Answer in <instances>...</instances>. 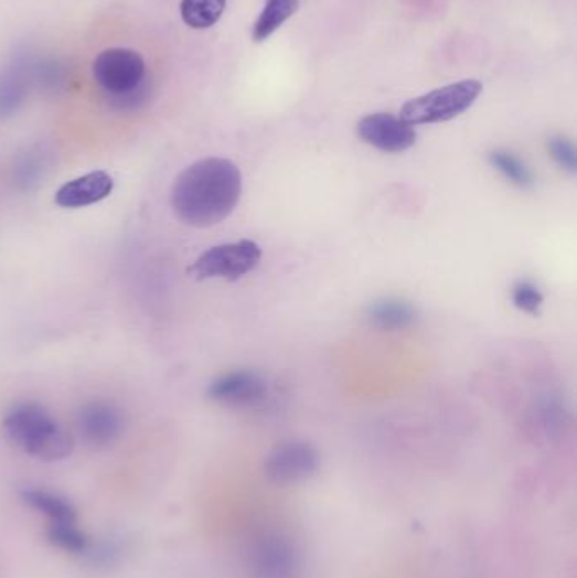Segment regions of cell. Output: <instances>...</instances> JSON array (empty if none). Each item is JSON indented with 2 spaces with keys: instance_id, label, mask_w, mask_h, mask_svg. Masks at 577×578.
<instances>
[{
  "instance_id": "obj_16",
  "label": "cell",
  "mask_w": 577,
  "mask_h": 578,
  "mask_svg": "<svg viewBox=\"0 0 577 578\" xmlns=\"http://www.w3.org/2000/svg\"><path fill=\"white\" fill-rule=\"evenodd\" d=\"M47 538L60 549H65L73 555H85L90 548L87 536L75 526V523H52L47 529Z\"/></svg>"
},
{
  "instance_id": "obj_9",
  "label": "cell",
  "mask_w": 577,
  "mask_h": 578,
  "mask_svg": "<svg viewBox=\"0 0 577 578\" xmlns=\"http://www.w3.org/2000/svg\"><path fill=\"white\" fill-rule=\"evenodd\" d=\"M114 180L106 171H94L68 181L56 192L55 202L63 208H82L103 202L113 193Z\"/></svg>"
},
{
  "instance_id": "obj_6",
  "label": "cell",
  "mask_w": 577,
  "mask_h": 578,
  "mask_svg": "<svg viewBox=\"0 0 577 578\" xmlns=\"http://www.w3.org/2000/svg\"><path fill=\"white\" fill-rule=\"evenodd\" d=\"M356 135L361 141L383 152L408 151L417 142L414 126L386 113L363 117L357 122Z\"/></svg>"
},
{
  "instance_id": "obj_13",
  "label": "cell",
  "mask_w": 577,
  "mask_h": 578,
  "mask_svg": "<svg viewBox=\"0 0 577 578\" xmlns=\"http://www.w3.org/2000/svg\"><path fill=\"white\" fill-rule=\"evenodd\" d=\"M26 73L21 65L9 66L0 75V119L12 116L26 98Z\"/></svg>"
},
{
  "instance_id": "obj_2",
  "label": "cell",
  "mask_w": 577,
  "mask_h": 578,
  "mask_svg": "<svg viewBox=\"0 0 577 578\" xmlns=\"http://www.w3.org/2000/svg\"><path fill=\"white\" fill-rule=\"evenodd\" d=\"M6 437L28 456L58 462L73 452V438L43 406L24 403L4 419Z\"/></svg>"
},
{
  "instance_id": "obj_5",
  "label": "cell",
  "mask_w": 577,
  "mask_h": 578,
  "mask_svg": "<svg viewBox=\"0 0 577 578\" xmlns=\"http://www.w3.org/2000/svg\"><path fill=\"white\" fill-rule=\"evenodd\" d=\"M146 65L138 51L110 47L94 62V76L107 94L122 95L145 84Z\"/></svg>"
},
{
  "instance_id": "obj_3",
  "label": "cell",
  "mask_w": 577,
  "mask_h": 578,
  "mask_svg": "<svg viewBox=\"0 0 577 578\" xmlns=\"http://www.w3.org/2000/svg\"><path fill=\"white\" fill-rule=\"evenodd\" d=\"M481 92L483 85L478 81H462L436 88L408 100L399 110V119L410 126L447 122L464 114L478 100Z\"/></svg>"
},
{
  "instance_id": "obj_8",
  "label": "cell",
  "mask_w": 577,
  "mask_h": 578,
  "mask_svg": "<svg viewBox=\"0 0 577 578\" xmlns=\"http://www.w3.org/2000/svg\"><path fill=\"white\" fill-rule=\"evenodd\" d=\"M78 431L92 447H107L122 431V416L116 406L106 402H92L78 413Z\"/></svg>"
},
{
  "instance_id": "obj_7",
  "label": "cell",
  "mask_w": 577,
  "mask_h": 578,
  "mask_svg": "<svg viewBox=\"0 0 577 578\" xmlns=\"http://www.w3.org/2000/svg\"><path fill=\"white\" fill-rule=\"evenodd\" d=\"M209 398L233 408H250L265 402L268 383L255 371H234L209 386Z\"/></svg>"
},
{
  "instance_id": "obj_12",
  "label": "cell",
  "mask_w": 577,
  "mask_h": 578,
  "mask_svg": "<svg viewBox=\"0 0 577 578\" xmlns=\"http://www.w3.org/2000/svg\"><path fill=\"white\" fill-rule=\"evenodd\" d=\"M22 499L28 506L50 517L52 523H75V520H77L75 507L68 501L60 497V495L52 494V492L31 489V491L22 492Z\"/></svg>"
},
{
  "instance_id": "obj_4",
  "label": "cell",
  "mask_w": 577,
  "mask_h": 578,
  "mask_svg": "<svg viewBox=\"0 0 577 578\" xmlns=\"http://www.w3.org/2000/svg\"><path fill=\"white\" fill-rule=\"evenodd\" d=\"M263 250L255 240L243 239L237 243L211 247L190 266L189 272L199 281L225 279L239 281L255 271L261 263Z\"/></svg>"
},
{
  "instance_id": "obj_18",
  "label": "cell",
  "mask_w": 577,
  "mask_h": 578,
  "mask_svg": "<svg viewBox=\"0 0 577 578\" xmlns=\"http://www.w3.org/2000/svg\"><path fill=\"white\" fill-rule=\"evenodd\" d=\"M547 152L554 163L567 173L576 174L577 154L576 148L569 139L564 136H551L547 139Z\"/></svg>"
},
{
  "instance_id": "obj_1",
  "label": "cell",
  "mask_w": 577,
  "mask_h": 578,
  "mask_svg": "<svg viewBox=\"0 0 577 578\" xmlns=\"http://www.w3.org/2000/svg\"><path fill=\"white\" fill-rule=\"evenodd\" d=\"M243 193V174L225 158H205L183 170L171 190V206L190 227L221 224L236 210Z\"/></svg>"
},
{
  "instance_id": "obj_10",
  "label": "cell",
  "mask_w": 577,
  "mask_h": 578,
  "mask_svg": "<svg viewBox=\"0 0 577 578\" xmlns=\"http://www.w3.org/2000/svg\"><path fill=\"white\" fill-rule=\"evenodd\" d=\"M366 320L371 327L383 332H399L417 322V310L399 298H383L366 308Z\"/></svg>"
},
{
  "instance_id": "obj_11",
  "label": "cell",
  "mask_w": 577,
  "mask_h": 578,
  "mask_svg": "<svg viewBox=\"0 0 577 578\" xmlns=\"http://www.w3.org/2000/svg\"><path fill=\"white\" fill-rule=\"evenodd\" d=\"M488 161L501 176L505 178L516 189L528 190L535 185V176L531 168L513 152L505 151V149H494L488 154Z\"/></svg>"
},
{
  "instance_id": "obj_14",
  "label": "cell",
  "mask_w": 577,
  "mask_h": 578,
  "mask_svg": "<svg viewBox=\"0 0 577 578\" xmlns=\"http://www.w3.org/2000/svg\"><path fill=\"white\" fill-rule=\"evenodd\" d=\"M297 11L298 0H266V8L263 9L253 30V38L258 43L268 40Z\"/></svg>"
},
{
  "instance_id": "obj_17",
  "label": "cell",
  "mask_w": 577,
  "mask_h": 578,
  "mask_svg": "<svg viewBox=\"0 0 577 578\" xmlns=\"http://www.w3.org/2000/svg\"><path fill=\"white\" fill-rule=\"evenodd\" d=\"M512 300L513 304L523 313L538 317L542 307H544L545 298L534 282L528 281V279H520L513 286Z\"/></svg>"
},
{
  "instance_id": "obj_15",
  "label": "cell",
  "mask_w": 577,
  "mask_h": 578,
  "mask_svg": "<svg viewBox=\"0 0 577 578\" xmlns=\"http://www.w3.org/2000/svg\"><path fill=\"white\" fill-rule=\"evenodd\" d=\"M227 0H182L183 22L193 30H207L222 18Z\"/></svg>"
}]
</instances>
